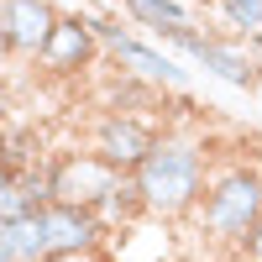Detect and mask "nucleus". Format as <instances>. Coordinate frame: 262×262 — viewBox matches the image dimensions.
<instances>
[{"mask_svg": "<svg viewBox=\"0 0 262 262\" xmlns=\"http://www.w3.org/2000/svg\"><path fill=\"white\" fill-rule=\"evenodd\" d=\"M137 184V200L147 215L158 221H184V215L200 210L205 184H210V147L200 137H184V131H163L152 152L142 158V168L131 173Z\"/></svg>", "mask_w": 262, "mask_h": 262, "instance_id": "f257e3e1", "label": "nucleus"}, {"mask_svg": "<svg viewBox=\"0 0 262 262\" xmlns=\"http://www.w3.org/2000/svg\"><path fill=\"white\" fill-rule=\"evenodd\" d=\"M194 221H200V231L210 236L215 247H242L247 231L262 221V168L236 163V168L210 173Z\"/></svg>", "mask_w": 262, "mask_h": 262, "instance_id": "f03ea898", "label": "nucleus"}, {"mask_svg": "<svg viewBox=\"0 0 262 262\" xmlns=\"http://www.w3.org/2000/svg\"><path fill=\"white\" fill-rule=\"evenodd\" d=\"M158 48H168L189 74H194V69H205L210 79L231 84V90H257V79H262V74H257V63L247 58V48H236V42L221 37V32H200V21L158 32Z\"/></svg>", "mask_w": 262, "mask_h": 262, "instance_id": "7ed1b4c3", "label": "nucleus"}, {"mask_svg": "<svg viewBox=\"0 0 262 262\" xmlns=\"http://www.w3.org/2000/svg\"><path fill=\"white\" fill-rule=\"evenodd\" d=\"M90 21H95L100 48L111 53V63H116L121 74L152 84V90H189V79H194V74H189L168 48H158L152 37H142L137 27H121V21H111V16H90Z\"/></svg>", "mask_w": 262, "mask_h": 262, "instance_id": "20e7f679", "label": "nucleus"}, {"mask_svg": "<svg viewBox=\"0 0 262 262\" xmlns=\"http://www.w3.org/2000/svg\"><path fill=\"white\" fill-rule=\"evenodd\" d=\"M121 179L126 173H116L111 163H100L95 152H58V158H48V200L53 205L95 210Z\"/></svg>", "mask_w": 262, "mask_h": 262, "instance_id": "39448f33", "label": "nucleus"}, {"mask_svg": "<svg viewBox=\"0 0 262 262\" xmlns=\"http://www.w3.org/2000/svg\"><path fill=\"white\" fill-rule=\"evenodd\" d=\"M100 53L105 48H100V37H95V21L79 16V11H69V16H58L48 48L37 53V69L48 74V79H79V74H90L95 63H100Z\"/></svg>", "mask_w": 262, "mask_h": 262, "instance_id": "423d86ee", "label": "nucleus"}, {"mask_svg": "<svg viewBox=\"0 0 262 262\" xmlns=\"http://www.w3.org/2000/svg\"><path fill=\"white\" fill-rule=\"evenodd\" d=\"M158 137H163V131L152 126V121H142V116H116V111H105V116L95 121V131H90V152L131 179Z\"/></svg>", "mask_w": 262, "mask_h": 262, "instance_id": "0eeeda50", "label": "nucleus"}, {"mask_svg": "<svg viewBox=\"0 0 262 262\" xmlns=\"http://www.w3.org/2000/svg\"><path fill=\"white\" fill-rule=\"evenodd\" d=\"M42 231H48V257H100L105 247L100 215L79 205H42Z\"/></svg>", "mask_w": 262, "mask_h": 262, "instance_id": "6e6552de", "label": "nucleus"}, {"mask_svg": "<svg viewBox=\"0 0 262 262\" xmlns=\"http://www.w3.org/2000/svg\"><path fill=\"white\" fill-rule=\"evenodd\" d=\"M58 6L53 0H0V27H6V42H11V58L21 63H37V53L48 48V37L58 27Z\"/></svg>", "mask_w": 262, "mask_h": 262, "instance_id": "1a4fd4ad", "label": "nucleus"}, {"mask_svg": "<svg viewBox=\"0 0 262 262\" xmlns=\"http://www.w3.org/2000/svg\"><path fill=\"white\" fill-rule=\"evenodd\" d=\"M48 200V158L32 168H0V226L21 221V215H37Z\"/></svg>", "mask_w": 262, "mask_h": 262, "instance_id": "9d476101", "label": "nucleus"}, {"mask_svg": "<svg viewBox=\"0 0 262 262\" xmlns=\"http://www.w3.org/2000/svg\"><path fill=\"white\" fill-rule=\"evenodd\" d=\"M116 6L131 16V27H147L152 37L168 32V27H189L194 21L189 0H116Z\"/></svg>", "mask_w": 262, "mask_h": 262, "instance_id": "9b49d317", "label": "nucleus"}, {"mask_svg": "<svg viewBox=\"0 0 262 262\" xmlns=\"http://www.w3.org/2000/svg\"><path fill=\"white\" fill-rule=\"evenodd\" d=\"M42 163V137L32 126H0V168H32Z\"/></svg>", "mask_w": 262, "mask_h": 262, "instance_id": "f8f14e48", "label": "nucleus"}, {"mask_svg": "<svg viewBox=\"0 0 262 262\" xmlns=\"http://www.w3.org/2000/svg\"><path fill=\"white\" fill-rule=\"evenodd\" d=\"M95 215H100V226L111 231V226H131V221H142L147 210H142V200H137V184L121 179V184H116V189L95 205Z\"/></svg>", "mask_w": 262, "mask_h": 262, "instance_id": "ddd939ff", "label": "nucleus"}, {"mask_svg": "<svg viewBox=\"0 0 262 262\" xmlns=\"http://www.w3.org/2000/svg\"><path fill=\"white\" fill-rule=\"evenodd\" d=\"M6 236H11V257H16V262H42V257H48L42 210H37V215H21V221H11V226H6Z\"/></svg>", "mask_w": 262, "mask_h": 262, "instance_id": "4468645a", "label": "nucleus"}, {"mask_svg": "<svg viewBox=\"0 0 262 262\" xmlns=\"http://www.w3.org/2000/svg\"><path fill=\"white\" fill-rule=\"evenodd\" d=\"M215 11H221L226 32H236V37H262V0H215Z\"/></svg>", "mask_w": 262, "mask_h": 262, "instance_id": "2eb2a0df", "label": "nucleus"}, {"mask_svg": "<svg viewBox=\"0 0 262 262\" xmlns=\"http://www.w3.org/2000/svg\"><path fill=\"white\" fill-rule=\"evenodd\" d=\"M242 257H247V262H262V221L247 231V242H242Z\"/></svg>", "mask_w": 262, "mask_h": 262, "instance_id": "dca6fc26", "label": "nucleus"}, {"mask_svg": "<svg viewBox=\"0 0 262 262\" xmlns=\"http://www.w3.org/2000/svg\"><path fill=\"white\" fill-rule=\"evenodd\" d=\"M247 58L257 63V74H262V37H247Z\"/></svg>", "mask_w": 262, "mask_h": 262, "instance_id": "f3484780", "label": "nucleus"}, {"mask_svg": "<svg viewBox=\"0 0 262 262\" xmlns=\"http://www.w3.org/2000/svg\"><path fill=\"white\" fill-rule=\"evenodd\" d=\"M0 262H16V257H11V236H6V226H0Z\"/></svg>", "mask_w": 262, "mask_h": 262, "instance_id": "a211bd4d", "label": "nucleus"}, {"mask_svg": "<svg viewBox=\"0 0 262 262\" xmlns=\"http://www.w3.org/2000/svg\"><path fill=\"white\" fill-rule=\"evenodd\" d=\"M11 63V42H6V27H0V69Z\"/></svg>", "mask_w": 262, "mask_h": 262, "instance_id": "6ab92c4d", "label": "nucleus"}, {"mask_svg": "<svg viewBox=\"0 0 262 262\" xmlns=\"http://www.w3.org/2000/svg\"><path fill=\"white\" fill-rule=\"evenodd\" d=\"M6 116H11V95L0 90V126H6Z\"/></svg>", "mask_w": 262, "mask_h": 262, "instance_id": "aec40b11", "label": "nucleus"}, {"mask_svg": "<svg viewBox=\"0 0 262 262\" xmlns=\"http://www.w3.org/2000/svg\"><path fill=\"white\" fill-rule=\"evenodd\" d=\"M42 262H100V257H42Z\"/></svg>", "mask_w": 262, "mask_h": 262, "instance_id": "412c9836", "label": "nucleus"}]
</instances>
